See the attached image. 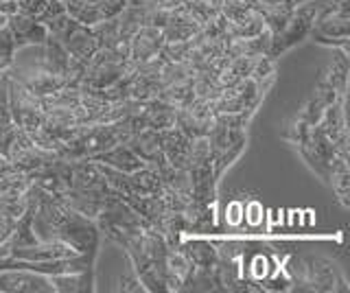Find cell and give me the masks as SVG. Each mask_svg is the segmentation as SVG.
<instances>
[{"instance_id": "18", "label": "cell", "mask_w": 350, "mask_h": 293, "mask_svg": "<svg viewBox=\"0 0 350 293\" xmlns=\"http://www.w3.org/2000/svg\"><path fill=\"white\" fill-rule=\"evenodd\" d=\"M18 12V3L16 0H0V14L11 16Z\"/></svg>"}, {"instance_id": "2", "label": "cell", "mask_w": 350, "mask_h": 293, "mask_svg": "<svg viewBox=\"0 0 350 293\" xmlns=\"http://www.w3.org/2000/svg\"><path fill=\"white\" fill-rule=\"evenodd\" d=\"M322 5H324V0H309V3L293 7L287 25L282 27L280 33L271 36V44H269L267 57L276 59L280 53L289 51L293 44H298V42H302L306 36H309V31L313 27V20H315V14L320 12Z\"/></svg>"}, {"instance_id": "12", "label": "cell", "mask_w": 350, "mask_h": 293, "mask_svg": "<svg viewBox=\"0 0 350 293\" xmlns=\"http://www.w3.org/2000/svg\"><path fill=\"white\" fill-rule=\"evenodd\" d=\"M55 293H92L94 291V269L70 271V274L49 276Z\"/></svg>"}, {"instance_id": "5", "label": "cell", "mask_w": 350, "mask_h": 293, "mask_svg": "<svg viewBox=\"0 0 350 293\" xmlns=\"http://www.w3.org/2000/svg\"><path fill=\"white\" fill-rule=\"evenodd\" d=\"M7 29L11 31V36H14L18 51L25 46H42L49 38L46 25L38 23L36 18H31L22 12L7 16Z\"/></svg>"}, {"instance_id": "4", "label": "cell", "mask_w": 350, "mask_h": 293, "mask_svg": "<svg viewBox=\"0 0 350 293\" xmlns=\"http://www.w3.org/2000/svg\"><path fill=\"white\" fill-rule=\"evenodd\" d=\"M0 291L7 293H55L51 278L31 269L0 271Z\"/></svg>"}, {"instance_id": "21", "label": "cell", "mask_w": 350, "mask_h": 293, "mask_svg": "<svg viewBox=\"0 0 350 293\" xmlns=\"http://www.w3.org/2000/svg\"><path fill=\"white\" fill-rule=\"evenodd\" d=\"M0 77H3V72H0Z\"/></svg>"}, {"instance_id": "11", "label": "cell", "mask_w": 350, "mask_h": 293, "mask_svg": "<svg viewBox=\"0 0 350 293\" xmlns=\"http://www.w3.org/2000/svg\"><path fill=\"white\" fill-rule=\"evenodd\" d=\"M94 162H101V165H107L112 167L116 171H123V173H134L142 167H147L145 162H142L134 151H131V147L127 143H118L114 147L105 149L103 154H98L92 158Z\"/></svg>"}, {"instance_id": "15", "label": "cell", "mask_w": 350, "mask_h": 293, "mask_svg": "<svg viewBox=\"0 0 350 293\" xmlns=\"http://www.w3.org/2000/svg\"><path fill=\"white\" fill-rule=\"evenodd\" d=\"M18 12L27 14L31 18H36L38 23H46V20L55 18L57 14H64L66 9L62 5V0H20Z\"/></svg>"}, {"instance_id": "8", "label": "cell", "mask_w": 350, "mask_h": 293, "mask_svg": "<svg viewBox=\"0 0 350 293\" xmlns=\"http://www.w3.org/2000/svg\"><path fill=\"white\" fill-rule=\"evenodd\" d=\"M127 145L131 147V151L145 162L149 167H156L158 171L169 165L167 158L162 154V145H160V132L158 129H140V132L131 134V138L127 140Z\"/></svg>"}, {"instance_id": "3", "label": "cell", "mask_w": 350, "mask_h": 293, "mask_svg": "<svg viewBox=\"0 0 350 293\" xmlns=\"http://www.w3.org/2000/svg\"><path fill=\"white\" fill-rule=\"evenodd\" d=\"M300 289H311V291H335L337 285H344L342 276L337 274L335 265H331L324 258H309L300 267Z\"/></svg>"}, {"instance_id": "6", "label": "cell", "mask_w": 350, "mask_h": 293, "mask_svg": "<svg viewBox=\"0 0 350 293\" xmlns=\"http://www.w3.org/2000/svg\"><path fill=\"white\" fill-rule=\"evenodd\" d=\"M162 46H164L162 29L151 27V25L140 27L136 33L129 38V61H134L136 66L138 64H145L153 57H158Z\"/></svg>"}, {"instance_id": "20", "label": "cell", "mask_w": 350, "mask_h": 293, "mask_svg": "<svg viewBox=\"0 0 350 293\" xmlns=\"http://www.w3.org/2000/svg\"><path fill=\"white\" fill-rule=\"evenodd\" d=\"M5 27H7V16L0 14V29H5Z\"/></svg>"}, {"instance_id": "9", "label": "cell", "mask_w": 350, "mask_h": 293, "mask_svg": "<svg viewBox=\"0 0 350 293\" xmlns=\"http://www.w3.org/2000/svg\"><path fill=\"white\" fill-rule=\"evenodd\" d=\"M77 252L62 241H38L31 245H22L9 249L5 256L0 258H16V260H29V263H38V260H53V258H66L75 256Z\"/></svg>"}, {"instance_id": "17", "label": "cell", "mask_w": 350, "mask_h": 293, "mask_svg": "<svg viewBox=\"0 0 350 293\" xmlns=\"http://www.w3.org/2000/svg\"><path fill=\"white\" fill-rule=\"evenodd\" d=\"M125 260H127V269L118 280V291H145V287H142V282H140V278L136 274V269L131 267L127 256H125Z\"/></svg>"}, {"instance_id": "7", "label": "cell", "mask_w": 350, "mask_h": 293, "mask_svg": "<svg viewBox=\"0 0 350 293\" xmlns=\"http://www.w3.org/2000/svg\"><path fill=\"white\" fill-rule=\"evenodd\" d=\"M160 145L167 162L175 169H189L193 138L186 136L178 125L160 129Z\"/></svg>"}, {"instance_id": "10", "label": "cell", "mask_w": 350, "mask_h": 293, "mask_svg": "<svg viewBox=\"0 0 350 293\" xmlns=\"http://www.w3.org/2000/svg\"><path fill=\"white\" fill-rule=\"evenodd\" d=\"M200 31H202V25L197 23L184 7H175L171 9L167 23L162 27V36H164V42H184L197 36Z\"/></svg>"}, {"instance_id": "16", "label": "cell", "mask_w": 350, "mask_h": 293, "mask_svg": "<svg viewBox=\"0 0 350 293\" xmlns=\"http://www.w3.org/2000/svg\"><path fill=\"white\" fill-rule=\"evenodd\" d=\"M16 55H18V46L11 31L7 27L0 29V72H5L16 61Z\"/></svg>"}, {"instance_id": "13", "label": "cell", "mask_w": 350, "mask_h": 293, "mask_svg": "<svg viewBox=\"0 0 350 293\" xmlns=\"http://www.w3.org/2000/svg\"><path fill=\"white\" fill-rule=\"evenodd\" d=\"M182 252L191 258V263L200 269H211L219 263V249L211 243V241H204V238H193V241H186L178 245Z\"/></svg>"}, {"instance_id": "14", "label": "cell", "mask_w": 350, "mask_h": 293, "mask_svg": "<svg viewBox=\"0 0 350 293\" xmlns=\"http://www.w3.org/2000/svg\"><path fill=\"white\" fill-rule=\"evenodd\" d=\"M127 180H129V195H158L162 191V178L156 167H142L134 173H127ZM127 197V195H125Z\"/></svg>"}, {"instance_id": "22", "label": "cell", "mask_w": 350, "mask_h": 293, "mask_svg": "<svg viewBox=\"0 0 350 293\" xmlns=\"http://www.w3.org/2000/svg\"><path fill=\"white\" fill-rule=\"evenodd\" d=\"M16 3H20V0H16Z\"/></svg>"}, {"instance_id": "19", "label": "cell", "mask_w": 350, "mask_h": 293, "mask_svg": "<svg viewBox=\"0 0 350 293\" xmlns=\"http://www.w3.org/2000/svg\"><path fill=\"white\" fill-rule=\"evenodd\" d=\"M260 3H265V5H284V7H298V5H304V3H309V0H260Z\"/></svg>"}, {"instance_id": "1", "label": "cell", "mask_w": 350, "mask_h": 293, "mask_svg": "<svg viewBox=\"0 0 350 293\" xmlns=\"http://www.w3.org/2000/svg\"><path fill=\"white\" fill-rule=\"evenodd\" d=\"M309 36L317 44L342 48L348 53V38H350L348 0H324L320 12L315 14Z\"/></svg>"}]
</instances>
